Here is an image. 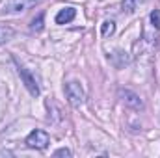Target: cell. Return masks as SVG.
Segmentation results:
<instances>
[{"instance_id": "1", "label": "cell", "mask_w": 160, "mask_h": 158, "mask_svg": "<svg viewBox=\"0 0 160 158\" xmlns=\"http://www.w3.org/2000/svg\"><path fill=\"white\" fill-rule=\"evenodd\" d=\"M24 143H26V147H30V149H39V151H43V149L48 147L50 138H48V134L43 132V130H32V132L26 136Z\"/></svg>"}, {"instance_id": "2", "label": "cell", "mask_w": 160, "mask_h": 158, "mask_svg": "<svg viewBox=\"0 0 160 158\" xmlns=\"http://www.w3.org/2000/svg\"><path fill=\"white\" fill-rule=\"evenodd\" d=\"M65 95H67V101L73 108H78L84 104V89L78 82H69L65 84Z\"/></svg>"}, {"instance_id": "3", "label": "cell", "mask_w": 160, "mask_h": 158, "mask_svg": "<svg viewBox=\"0 0 160 158\" xmlns=\"http://www.w3.org/2000/svg\"><path fill=\"white\" fill-rule=\"evenodd\" d=\"M15 63H17V62H15ZM17 73H19V77L22 78L24 86H26V89L30 91V95H32V97H38V95H39V86L36 84V78H34V77H32V75H30L21 63H17Z\"/></svg>"}, {"instance_id": "4", "label": "cell", "mask_w": 160, "mask_h": 158, "mask_svg": "<svg viewBox=\"0 0 160 158\" xmlns=\"http://www.w3.org/2000/svg\"><path fill=\"white\" fill-rule=\"evenodd\" d=\"M119 97H121V101H123V104L128 106V108H132V110H142V108H143V101H142L140 95H136L134 91L121 89Z\"/></svg>"}, {"instance_id": "5", "label": "cell", "mask_w": 160, "mask_h": 158, "mask_svg": "<svg viewBox=\"0 0 160 158\" xmlns=\"http://www.w3.org/2000/svg\"><path fill=\"white\" fill-rule=\"evenodd\" d=\"M38 2L39 0H9L4 6V13H21V11H26L28 7H32Z\"/></svg>"}, {"instance_id": "6", "label": "cell", "mask_w": 160, "mask_h": 158, "mask_svg": "<svg viewBox=\"0 0 160 158\" xmlns=\"http://www.w3.org/2000/svg\"><path fill=\"white\" fill-rule=\"evenodd\" d=\"M75 15H77V9L75 7H63L56 15V24H67V22H71L75 19Z\"/></svg>"}, {"instance_id": "7", "label": "cell", "mask_w": 160, "mask_h": 158, "mask_svg": "<svg viewBox=\"0 0 160 158\" xmlns=\"http://www.w3.org/2000/svg\"><path fill=\"white\" fill-rule=\"evenodd\" d=\"M13 36H15L13 28H9V26H6V24H0V45H2V43H8Z\"/></svg>"}, {"instance_id": "8", "label": "cell", "mask_w": 160, "mask_h": 158, "mask_svg": "<svg viewBox=\"0 0 160 158\" xmlns=\"http://www.w3.org/2000/svg\"><path fill=\"white\" fill-rule=\"evenodd\" d=\"M114 32H116V24H114L112 21H104L102 26H101V34H102L104 37H108V36H112Z\"/></svg>"}, {"instance_id": "9", "label": "cell", "mask_w": 160, "mask_h": 158, "mask_svg": "<svg viewBox=\"0 0 160 158\" xmlns=\"http://www.w3.org/2000/svg\"><path fill=\"white\" fill-rule=\"evenodd\" d=\"M30 30H32V32H41V30H43V13H39V15H38V19H34V21H32Z\"/></svg>"}, {"instance_id": "10", "label": "cell", "mask_w": 160, "mask_h": 158, "mask_svg": "<svg viewBox=\"0 0 160 158\" xmlns=\"http://www.w3.org/2000/svg\"><path fill=\"white\" fill-rule=\"evenodd\" d=\"M151 22H153L155 28H160V11L158 9H155V11L151 13Z\"/></svg>"}, {"instance_id": "11", "label": "cell", "mask_w": 160, "mask_h": 158, "mask_svg": "<svg viewBox=\"0 0 160 158\" xmlns=\"http://www.w3.org/2000/svg\"><path fill=\"white\" fill-rule=\"evenodd\" d=\"M54 156H65V158H69V156H71V151H69V149H58V151L54 153Z\"/></svg>"}, {"instance_id": "12", "label": "cell", "mask_w": 160, "mask_h": 158, "mask_svg": "<svg viewBox=\"0 0 160 158\" xmlns=\"http://www.w3.org/2000/svg\"><path fill=\"white\" fill-rule=\"evenodd\" d=\"M134 2H136V0H127V2H123V7H125L127 11H132V9H134Z\"/></svg>"}]
</instances>
